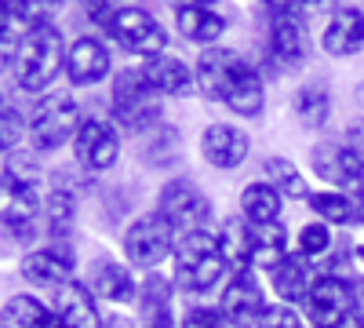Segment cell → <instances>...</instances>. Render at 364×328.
<instances>
[{"instance_id": "83f0119b", "label": "cell", "mask_w": 364, "mask_h": 328, "mask_svg": "<svg viewBox=\"0 0 364 328\" xmlns=\"http://www.w3.org/2000/svg\"><path fill=\"white\" fill-rule=\"evenodd\" d=\"M266 106V84H262V73L255 66H248L245 73L237 77V84L230 88V95H226V110L237 113V117H259Z\"/></svg>"}, {"instance_id": "2e32d148", "label": "cell", "mask_w": 364, "mask_h": 328, "mask_svg": "<svg viewBox=\"0 0 364 328\" xmlns=\"http://www.w3.org/2000/svg\"><path fill=\"white\" fill-rule=\"evenodd\" d=\"M200 154H204V161L211 168L230 171V168L248 161L252 139H248L245 128H237V125H208L204 135H200Z\"/></svg>"}, {"instance_id": "e575fe53", "label": "cell", "mask_w": 364, "mask_h": 328, "mask_svg": "<svg viewBox=\"0 0 364 328\" xmlns=\"http://www.w3.org/2000/svg\"><path fill=\"white\" fill-rule=\"evenodd\" d=\"M331 230H328V223H302V230H299V252L306 255V259H317V255H324V252H331Z\"/></svg>"}, {"instance_id": "d6a6232c", "label": "cell", "mask_w": 364, "mask_h": 328, "mask_svg": "<svg viewBox=\"0 0 364 328\" xmlns=\"http://www.w3.org/2000/svg\"><path fill=\"white\" fill-rule=\"evenodd\" d=\"M310 208L321 216V223H328V226H350L357 219V201H350L343 190L310 194Z\"/></svg>"}, {"instance_id": "7402d4cb", "label": "cell", "mask_w": 364, "mask_h": 328, "mask_svg": "<svg viewBox=\"0 0 364 328\" xmlns=\"http://www.w3.org/2000/svg\"><path fill=\"white\" fill-rule=\"evenodd\" d=\"M321 48L336 58H350V55L364 51V11L360 8H339L324 26Z\"/></svg>"}, {"instance_id": "f546056e", "label": "cell", "mask_w": 364, "mask_h": 328, "mask_svg": "<svg viewBox=\"0 0 364 328\" xmlns=\"http://www.w3.org/2000/svg\"><path fill=\"white\" fill-rule=\"evenodd\" d=\"M77 223V197L70 190H51L44 197V230L51 241H66V233Z\"/></svg>"}, {"instance_id": "ba28073f", "label": "cell", "mask_w": 364, "mask_h": 328, "mask_svg": "<svg viewBox=\"0 0 364 328\" xmlns=\"http://www.w3.org/2000/svg\"><path fill=\"white\" fill-rule=\"evenodd\" d=\"M106 33L132 55H142V58H157V55H168V33L164 26L149 15L146 8H117L113 22Z\"/></svg>"}, {"instance_id": "cb8c5ba5", "label": "cell", "mask_w": 364, "mask_h": 328, "mask_svg": "<svg viewBox=\"0 0 364 328\" xmlns=\"http://www.w3.org/2000/svg\"><path fill=\"white\" fill-rule=\"evenodd\" d=\"M139 328H175L171 317V281L149 274L139 292Z\"/></svg>"}, {"instance_id": "6da1fadb", "label": "cell", "mask_w": 364, "mask_h": 328, "mask_svg": "<svg viewBox=\"0 0 364 328\" xmlns=\"http://www.w3.org/2000/svg\"><path fill=\"white\" fill-rule=\"evenodd\" d=\"M66 41L63 29L55 22H37L33 29H26L22 51L15 58V80L22 92H44V88L66 70Z\"/></svg>"}, {"instance_id": "b9f144b4", "label": "cell", "mask_w": 364, "mask_h": 328, "mask_svg": "<svg viewBox=\"0 0 364 328\" xmlns=\"http://www.w3.org/2000/svg\"><path fill=\"white\" fill-rule=\"evenodd\" d=\"M357 328H364V317H357Z\"/></svg>"}, {"instance_id": "8fae6325", "label": "cell", "mask_w": 364, "mask_h": 328, "mask_svg": "<svg viewBox=\"0 0 364 328\" xmlns=\"http://www.w3.org/2000/svg\"><path fill=\"white\" fill-rule=\"evenodd\" d=\"M252 63L240 51L233 48H208L197 55V63H193V77H197V92L204 99H215V102H226L230 95V88L237 84V77L245 73Z\"/></svg>"}, {"instance_id": "7c38bea8", "label": "cell", "mask_w": 364, "mask_h": 328, "mask_svg": "<svg viewBox=\"0 0 364 328\" xmlns=\"http://www.w3.org/2000/svg\"><path fill=\"white\" fill-rule=\"evenodd\" d=\"M73 263H77V252H73L70 241H48L44 248L22 255L18 274L33 288H55L58 292L63 285L73 281Z\"/></svg>"}, {"instance_id": "4dcf8cb0", "label": "cell", "mask_w": 364, "mask_h": 328, "mask_svg": "<svg viewBox=\"0 0 364 328\" xmlns=\"http://www.w3.org/2000/svg\"><path fill=\"white\" fill-rule=\"evenodd\" d=\"M262 171H266V183L277 186V194H281V197H291V201H310V186H306V179H302V171H299L288 157H281V154L266 157Z\"/></svg>"}, {"instance_id": "ab89813d", "label": "cell", "mask_w": 364, "mask_h": 328, "mask_svg": "<svg viewBox=\"0 0 364 328\" xmlns=\"http://www.w3.org/2000/svg\"><path fill=\"white\" fill-rule=\"evenodd\" d=\"M106 328H139V324H132V321H124V317H109Z\"/></svg>"}, {"instance_id": "30bf717a", "label": "cell", "mask_w": 364, "mask_h": 328, "mask_svg": "<svg viewBox=\"0 0 364 328\" xmlns=\"http://www.w3.org/2000/svg\"><path fill=\"white\" fill-rule=\"evenodd\" d=\"M302 303H306V314H310L314 328H343L346 317L357 314L353 281H346L343 274H321Z\"/></svg>"}, {"instance_id": "8d00e7d4", "label": "cell", "mask_w": 364, "mask_h": 328, "mask_svg": "<svg viewBox=\"0 0 364 328\" xmlns=\"http://www.w3.org/2000/svg\"><path fill=\"white\" fill-rule=\"evenodd\" d=\"M252 328H302V317L288 303H269Z\"/></svg>"}, {"instance_id": "d590c367", "label": "cell", "mask_w": 364, "mask_h": 328, "mask_svg": "<svg viewBox=\"0 0 364 328\" xmlns=\"http://www.w3.org/2000/svg\"><path fill=\"white\" fill-rule=\"evenodd\" d=\"M29 132V125L22 121V113L8 102L4 106V113H0V146H4V154H11L15 146H18V139Z\"/></svg>"}, {"instance_id": "4316f807", "label": "cell", "mask_w": 364, "mask_h": 328, "mask_svg": "<svg viewBox=\"0 0 364 328\" xmlns=\"http://www.w3.org/2000/svg\"><path fill=\"white\" fill-rule=\"evenodd\" d=\"M219 252L226 266L233 270H248L252 266V223L245 216H230L219 226Z\"/></svg>"}, {"instance_id": "603a6c76", "label": "cell", "mask_w": 364, "mask_h": 328, "mask_svg": "<svg viewBox=\"0 0 364 328\" xmlns=\"http://www.w3.org/2000/svg\"><path fill=\"white\" fill-rule=\"evenodd\" d=\"M139 70H142V77L149 80V88H154L157 95H175V99H182V95H190L193 88H197L193 70L182 63V58H175V55L146 58Z\"/></svg>"}, {"instance_id": "44dd1931", "label": "cell", "mask_w": 364, "mask_h": 328, "mask_svg": "<svg viewBox=\"0 0 364 328\" xmlns=\"http://www.w3.org/2000/svg\"><path fill=\"white\" fill-rule=\"evenodd\" d=\"M317 277L321 274L314 270V259H306L302 252H291L288 259H281L269 270V285H273V292H277V300H284V303L306 300L310 288L317 285Z\"/></svg>"}, {"instance_id": "5bb4252c", "label": "cell", "mask_w": 364, "mask_h": 328, "mask_svg": "<svg viewBox=\"0 0 364 328\" xmlns=\"http://www.w3.org/2000/svg\"><path fill=\"white\" fill-rule=\"evenodd\" d=\"M73 157L87 171H109L120 157V135L102 117H84V125L73 139Z\"/></svg>"}, {"instance_id": "8992f818", "label": "cell", "mask_w": 364, "mask_h": 328, "mask_svg": "<svg viewBox=\"0 0 364 328\" xmlns=\"http://www.w3.org/2000/svg\"><path fill=\"white\" fill-rule=\"evenodd\" d=\"M269 8V55L284 70H295L310 58V33H306V4H266Z\"/></svg>"}, {"instance_id": "60d3db41", "label": "cell", "mask_w": 364, "mask_h": 328, "mask_svg": "<svg viewBox=\"0 0 364 328\" xmlns=\"http://www.w3.org/2000/svg\"><path fill=\"white\" fill-rule=\"evenodd\" d=\"M357 219L364 223V197H357Z\"/></svg>"}, {"instance_id": "74e56055", "label": "cell", "mask_w": 364, "mask_h": 328, "mask_svg": "<svg viewBox=\"0 0 364 328\" xmlns=\"http://www.w3.org/2000/svg\"><path fill=\"white\" fill-rule=\"evenodd\" d=\"M178 328H230L226 314L223 310H211V307H190L182 314Z\"/></svg>"}, {"instance_id": "9c48e42d", "label": "cell", "mask_w": 364, "mask_h": 328, "mask_svg": "<svg viewBox=\"0 0 364 328\" xmlns=\"http://www.w3.org/2000/svg\"><path fill=\"white\" fill-rule=\"evenodd\" d=\"M157 212L178 233H190V230H204L211 223V201L197 183H190V179H171V183H164V190H161Z\"/></svg>"}, {"instance_id": "d4e9b609", "label": "cell", "mask_w": 364, "mask_h": 328, "mask_svg": "<svg viewBox=\"0 0 364 328\" xmlns=\"http://www.w3.org/2000/svg\"><path fill=\"white\" fill-rule=\"evenodd\" d=\"M281 194L273 183H248L240 190V216H245L252 226H269V223H281Z\"/></svg>"}, {"instance_id": "836d02e7", "label": "cell", "mask_w": 364, "mask_h": 328, "mask_svg": "<svg viewBox=\"0 0 364 328\" xmlns=\"http://www.w3.org/2000/svg\"><path fill=\"white\" fill-rule=\"evenodd\" d=\"M175 157H178V132L171 125L146 132V139H142V161L146 164H171Z\"/></svg>"}, {"instance_id": "3957f363", "label": "cell", "mask_w": 364, "mask_h": 328, "mask_svg": "<svg viewBox=\"0 0 364 328\" xmlns=\"http://www.w3.org/2000/svg\"><path fill=\"white\" fill-rule=\"evenodd\" d=\"M164 95H157L142 70H124L113 77V92H109V110L128 132H154L161 128L164 117Z\"/></svg>"}, {"instance_id": "277c9868", "label": "cell", "mask_w": 364, "mask_h": 328, "mask_svg": "<svg viewBox=\"0 0 364 328\" xmlns=\"http://www.w3.org/2000/svg\"><path fill=\"white\" fill-rule=\"evenodd\" d=\"M0 201H4V230H8V237L15 245H33L37 233H41V223H44L41 190L29 183V179L4 168V190H0Z\"/></svg>"}, {"instance_id": "5b68a950", "label": "cell", "mask_w": 364, "mask_h": 328, "mask_svg": "<svg viewBox=\"0 0 364 328\" xmlns=\"http://www.w3.org/2000/svg\"><path fill=\"white\" fill-rule=\"evenodd\" d=\"M84 117L70 95H44L29 117V142L37 154H55L63 150L70 139H77Z\"/></svg>"}, {"instance_id": "f1b7e54d", "label": "cell", "mask_w": 364, "mask_h": 328, "mask_svg": "<svg viewBox=\"0 0 364 328\" xmlns=\"http://www.w3.org/2000/svg\"><path fill=\"white\" fill-rule=\"evenodd\" d=\"M288 230L284 223H269V226H252V266L259 270H273L281 259H288Z\"/></svg>"}, {"instance_id": "4fadbf2b", "label": "cell", "mask_w": 364, "mask_h": 328, "mask_svg": "<svg viewBox=\"0 0 364 328\" xmlns=\"http://www.w3.org/2000/svg\"><path fill=\"white\" fill-rule=\"evenodd\" d=\"M310 168L336 190H360L364 186V161L350 150L346 142L321 139L310 150Z\"/></svg>"}, {"instance_id": "f35d334b", "label": "cell", "mask_w": 364, "mask_h": 328, "mask_svg": "<svg viewBox=\"0 0 364 328\" xmlns=\"http://www.w3.org/2000/svg\"><path fill=\"white\" fill-rule=\"evenodd\" d=\"M113 15H117V4H87V18L95 26H102V29H109Z\"/></svg>"}, {"instance_id": "7bdbcfd3", "label": "cell", "mask_w": 364, "mask_h": 328, "mask_svg": "<svg viewBox=\"0 0 364 328\" xmlns=\"http://www.w3.org/2000/svg\"><path fill=\"white\" fill-rule=\"evenodd\" d=\"M230 328H237V324H230Z\"/></svg>"}, {"instance_id": "7a4b0ae2", "label": "cell", "mask_w": 364, "mask_h": 328, "mask_svg": "<svg viewBox=\"0 0 364 328\" xmlns=\"http://www.w3.org/2000/svg\"><path fill=\"white\" fill-rule=\"evenodd\" d=\"M175 285L186 292H208L226 274V259L219 252V233L190 230L175 241Z\"/></svg>"}, {"instance_id": "ffe728a7", "label": "cell", "mask_w": 364, "mask_h": 328, "mask_svg": "<svg viewBox=\"0 0 364 328\" xmlns=\"http://www.w3.org/2000/svg\"><path fill=\"white\" fill-rule=\"evenodd\" d=\"M175 29L190 44L208 48H219V37L226 33V15L208 8V4H175Z\"/></svg>"}, {"instance_id": "ac0fdd59", "label": "cell", "mask_w": 364, "mask_h": 328, "mask_svg": "<svg viewBox=\"0 0 364 328\" xmlns=\"http://www.w3.org/2000/svg\"><path fill=\"white\" fill-rule=\"evenodd\" d=\"M109 48L99 37H77L66 51V77L73 88H87L99 84L109 73Z\"/></svg>"}, {"instance_id": "1f68e13d", "label": "cell", "mask_w": 364, "mask_h": 328, "mask_svg": "<svg viewBox=\"0 0 364 328\" xmlns=\"http://www.w3.org/2000/svg\"><path fill=\"white\" fill-rule=\"evenodd\" d=\"M295 117L302 121V128H324L331 117V95L324 84H306L295 92Z\"/></svg>"}, {"instance_id": "e0dca14e", "label": "cell", "mask_w": 364, "mask_h": 328, "mask_svg": "<svg viewBox=\"0 0 364 328\" xmlns=\"http://www.w3.org/2000/svg\"><path fill=\"white\" fill-rule=\"evenodd\" d=\"M87 288L95 292V300H106V303H117V307L139 303V292H142L135 274L128 270L124 263H113V259H95L91 263Z\"/></svg>"}, {"instance_id": "9a60e30c", "label": "cell", "mask_w": 364, "mask_h": 328, "mask_svg": "<svg viewBox=\"0 0 364 328\" xmlns=\"http://www.w3.org/2000/svg\"><path fill=\"white\" fill-rule=\"evenodd\" d=\"M269 303L262 300V285L252 270H233V277L226 281L223 295H219V310L226 314L230 324L245 328V324H255L259 314L266 310Z\"/></svg>"}, {"instance_id": "52a82bcc", "label": "cell", "mask_w": 364, "mask_h": 328, "mask_svg": "<svg viewBox=\"0 0 364 328\" xmlns=\"http://www.w3.org/2000/svg\"><path fill=\"white\" fill-rule=\"evenodd\" d=\"M175 241H178L175 226L161 212H146L124 230V241L120 245H124V259L132 266L149 270V266H161L175 252Z\"/></svg>"}, {"instance_id": "d6986e66", "label": "cell", "mask_w": 364, "mask_h": 328, "mask_svg": "<svg viewBox=\"0 0 364 328\" xmlns=\"http://www.w3.org/2000/svg\"><path fill=\"white\" fill-rule=\"evenodd\" d=\"M55 317L63 321V328H102V314L95 303V292L80 281H70L55 292V303H51Z\"/></svg>"}, {"instance_id": "484cf974", "label": "cell", "mask_w": 364, "mask_h": 328, "mask_svg": "<svg viewBox=\"0 0 364 328\" xmlns=\"http://www.w3.org/2000/svg\"><path fill=\"white\" fill-rule=\"evenodd\" d=\"M4 328H63L51 307H44L37 295L15 292L4 303Z\"/></svg>"}]
</instances>
